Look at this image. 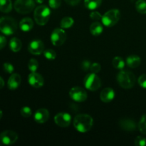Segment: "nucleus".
Wrapping results in <instances>:
<instances>
[{
    "label": "nucleus",
    "instance_id": "nucleus-14",
    "mask_svg": "<svg viewBox=\"0 0 146 146\" xmlns=\"http://www.w3.org/2000/svg\"><path fill=\"white\" fill-rule=\"evenodd\" d=\"M34 118L37 123H44L49 118V112L46 108H39L34 113Z\"/></svg>",
    "mask_w": 146,
    "mask_h": 146
},
{
    "label": "nucleus",
    "instance_id": "nucleus-17",
    "mask_svg": "<svg viewBox=\"0 0 146 146\" xmlns=\"http://www.w3.org/2000/svg\"><path fill=\"white\" fill-rule=\"evenodd\" d=\"M115 98V91L111 88H105L100 94V98L104 103H110Z\"/></svg>",
    "mask_w": 146,
    "mask_h": 146
},
{
    "label": "nucleus",
    "instance_id": "nucleus-13",
    "mask_svg": "<svg viewBox=\"0 0 146 146\" xmlns=\"http://www.w3.org/2000/svg\"><path fill=\"white\" fill-rule=\"evenodd\" d=\"M28 82L34 88H38L44 86V80L41 74L36 72H31L28 76Z\"/></svg>",
    "mask_w": 146,
    "mask_h": 146
},
{
    "label": "nucleus",
    "instance_id": "nucleus-28",
    "mask_svg": "<svg viewBox=\"0 0 146 146\" xmlns=\"http://www.w3.org/2000/svg\"><path fill=\"white\" fill-rule=\"evenodd\" d=\"M28 68L31 72H36L38 68V63L35 58H31L28 63Z\"/></svg>",
    "mask_w": 146,
    "mask_h": 146
},
{
    "label": "nucleus",
    "instance_id": "nucleus-1",
    "mask_svg": "<svg viewBox=\"0 0 146 146\" xmlns=\"http://www.w3.org/2000/svg\"><path fill=\"white\" fill-rule=\"evenodd\" d=\"M74 128L81 133H86L91 131L94 125V120L88 114H79L74 118Z\"/></svg>",
    "mask_w": 146,
    "mask_h": 146
},
{
    "label": "nucleus",
    "instance_id": "nucleus-12",
    "mask_svg": "<svg viewBox=\"0 0 146 146\" xmlns=\"http://www.w3.org/2000/svg\"><path fill=\"white\" fill-rule=\"evenodd\" d=\"M28 50L31 54L38 56L41 55L44 51V44L41 40L36 39L31 41L29 44Z\"/></svg>",
    "mask_w": 146,
    "mask_h": 146
},
{
    "label": "nucleus",
    "instance_id": "nucleus-23",
    "mask_svg": "<svg viewBox=\"0 0 146 146\" xmlns=\"http://www.w3.org/2000/svg\"><path fill=\"white\" fill-rule=\"evenodd\" d=\"M102 3V0H85L84 5L88 9L94 10L98 8Z\"/></svg>",
    "mask_w": 146,
    "mask_h": 146
},
{
    "label": "nucleus",
    "instance_id": "nucleus-6",
    "mask_svg": "<svg viewBox=\"0 0 146 146\" xmlns=\"http://www.w3.org/2000/svg\"><path fill=\"white\" fill-rule=\"evenodd\" d=\"M14 9L19 14H26L31 12L35 7L34 0H17L14 2Z\"/></svg>",
    "mask_w": 146,
    "mask_h": 146
},
{
    "label": "nucleus",
    "instance_id": "nucleus-32",
    "mask_svg": "<svg viewBox=\"0 0 146 146\" xmlns=\"http://www.w3.org/2000/svg\"><path fill=\"white\" fill-rule=\"evenodd\" d=\"M48 4L51 9H58L61 4V0H48Z\"/></svg>",
    "mask_w": 146,
    "mask_h": 146
},
{
    "label": "nucleus",
    "instance_id": "nucleus-9",
    "mask_svg": "<svg viewBox=\"0 0 146 146\" xmlns=\"http://www.w3.org/2000/svg\"><path fill=\"white\" fill-rule=\"evenodd\" d=\"M69 96L71 99L76 102H84L86 101L88 97L85 89L77 86L71 88L69 91Z\"/></svg>",
    "mask_w": 146,
    "mask_h": 146
},
{
    "label": "nucleus",
    "instance_id": "nucleus-5",
    "mask_svg": "<svg viewBox=\"0 0 146 146\" xmlns=\"http://www.w3.org/2000/svg\"><path fill=\"white\" fill-rule=\"evenodd\" d=\"M120 17H121V13L119 10L117 9H112L106 11L102 16L101 21L104 26L107 27H111L118 23L120 19Z\"/></svg>",
    "mask_w": 146,
    "mask_h": 146
},
{
    "label": "nucleus",
    "instance_id": "nucleus-15",
    "mask_svg": "<svg viewBox=\"0 0 146 146\" xmlns=\"http://www.w3.org/2000/svg\"><path fill=\"white\" fill-rule=\"evenodd\" d=\"M119 125L123 131L128 132L135 131L137 128L136 123L133 120L127 118H121L119 121Z\"/></svg>",
    "mask_w": 146,
    "mask_h": 146
},
{
    "label": "nucleus",
    "instance_id": "nucleus-24",
    "mask_svg": "<svg viewBox=\"0 0 146 146\" xmlns=\"http://www.w3.org/2000/svg\"><path fill=\"white\" fill-rule=\"evenodd\" d=\"M74 24V19L70 17H66L61 19V22H60V27L62 29H68L71 28Z\"/></svg>",
    "mask_w": 146,
    "mask_h": 146
},
{
    "label": "nucleus",
    "instance_id": "nucleus-18",
    "mask_svg": "<svg viewBox=\"0 0 146 146\" xmlns=\"http://www.w3.org/2000/svg\"><path fill=\"white\" fill-rule=\"evenodd\" d=\"M19 27L21 31L24 32H28L31 31L34 27V21L29 17H25L20 21Z\"/></svg>",
    "mask_w": 146,
    "mask_h": 146
},
{
    "label": "nucleus",
    "instance_id": "nucleus-36",
    "mask_svg": "<svg viewBox=\"0 0 146 146\" xmlns=\"http://www.w3.org/2000/svg\"><path fill=\"white\" fill-rule=\"evenodd\" d=\"M90 18L91 19L94 21H99V20H101L102 19V15L100 14L98 11H92V12L90 14Z\"/></svg>",
    "mask_w": 146,
    "mask_h": 146
},
{
    "label": "nucleus",
    "instance_id": "nucleus-26",
    "mask_svg": "<svg viewBox=\"0 0 146 146\" xmlns=\"http://www.w3.org/2000/svg\"><path fill=\"white\" fill-rule=\"evenodd\" d=\"M135 9L140 14H146V1L145 0H138L135 3Z\"/></svg>",
    "mask_w": 146,
    "mask_h": 146
},
{
    "label": "nucleus",
    "instance_id": "nucleus-42",
    "mask_svg": "<svg viewBox=\"0 0 146 146\" xmlns=\"http://www.w3.org/2000/svg\"><path fill=\"white\" fill-rule=\"evenodd\" d=\"M2 115H3L2 111H1V110H0V120H1V118H2Z\"/></svg>",
    "mask_w": 146,
    "mask_h": 146
},
{
    "label": "nucleus",
    "instance_id": "nucleus-19",
    "mask_svg": "<svg viewBox=\"0 0 146 146\" xmlns=\"http://www.w3.org/2000/svg\"><path fill=\"white\" fill-rule=\"evenodd\" d=\"M141 63V59L138 56L133 54V55L129 56L126 58V64L128 66H129L131 68H137L140 66Z\"/></svg>",
    "mask_w": 146,
    "mask_h": 146
},
{
    "label": "nucleus",
    "instance_id": "nucleus-37",
    "mask_svg": "<svg viewBox=\"0 0 146 146\" xmlns=\"http://www.w3.org/2000/svg\"><path fill=\"white\" fill-rule=\"evenodd\" d=\"M138 83L140 86L143 88H146V74H143L138 78Z\"/></svg>",
    "mask_w": 146,
    "mask_h": 146
},
{
    "label": "nucleus",
    "instance_id": "nucleus-35",
    "mask_svg": "<svg viewBox=\"0 0 146 146\" xmlns=\"http://www.w3.org/2000/svg\"><path fill=\"white\" fill-rule=\"evenodd\" d=\"M91 62L88 60H84L81 62V68L83 71H87L90 69L91 68Z\"/></svg>",
    "mask_w": 146,
    "mask_h": 146
},
{
    "label": "nucleus",
    "instance_id": "nucleus-39",
    "mask_svg": "<svg viewBox=\"0 0 146 146\" xmlns=\"http://www.w3.org/2000/svg\"><path fill=\"white\" fill-rule=\"evenodd\" d=\"M64 1L71 6H76L79 4L81 0H64Z\"/></svg>",
    "mask_w": 146,
    "mask_h": 146
},
{
    "label": "nucleus",
    "instance_id": "nucleus-3",
    "mask_svg": "<svg viewBox=\"0 0 146 146\" xmlns=\"http://www.w3.org/2000/svg\"><path fill=\"white\" fill-rule=\"evenodd\" d=\"M51 17V10L47 6L40 5L34 9V17L37 24L44 26L48 23Z\"/></svg>",
    "mask_w": 146,
    "mask_h": 146
},
{
    "label": "nucleus",
    "instance_id": "nucleus-29",
    "mask_svg": "<svg viewBox=\"0 0 146 146\" xmlns=\"http://www.w3.org/2000/svg\"><path fill=\"white\" fill-rule=\"evenodd\" d=\"M44 57L46 58H47L48 60H54L56 58V53L55 51H54L53 49H48L44 50Z\"/></svg>",
    "mask_w": 146,
    "mask_h": 146
},
{
    "label": "nucleus",
    "instance_id": "nucleus-40",
    "mask_svg": "<svg viewBox=\"0 0 146 146\" xmlns=\"http://www.w3.org/2000/svg\"><path fill=\"white\" fill-rule=\"evenodd\" d=\"M4 86V81L1 76H0V89Z\"/></svg>",
    "mask_w": 146,
    "mask_h": 146
},
{
    "label": "nucleus",
    "instance_id": "nucleus-41",
    "mask_svg": "<svg viewBox=\"0 0 146 146\" xmlns=\"http://www.w3.org/2000/svg\"><path fill=\"white\" fill-rule=\"evenodd\" d=\"M36 2L38 3V4H42L44 2V0H35Z\"/></svg>",
    "mask_w": 146,
    "mask_h": 146
},
{
    "label": "nucleus",
    "instance_id": "nucleus-10",
    "mask_svg": "<svg viewBox=\"0 0 146 146\" xmlns=\"http://www.w3.org/2000/svg\"><path fill=\"white\" fill-rule=\"evenodd\" d=\"M18 140V135L17 133L12 131H4L0 134V141L6 145H12Z\"/></svg>",
    "mask_w": 146,
    "mask_h": 146
},
{
    "label": "nucleus",
    "instance_id": "nucleus-2",
    "mask_svg": "<svg viewBox=\"0 0 146 146\" xmlns=\"http://www.w3.org/2000/svg\"><path fill=\"white\" fill-rule=\"evenodd\" d=\"M117 81L121 87L125 89H130L135 86L136 77L130 71L123 70L117 75Z\"/></svg>",
    "mask_w": 146,
    "mask_h": 146
},
{
    "label": "nucleus",
    "instance_id": "nucleus-31",
    "mask_svg": "<svg viewBox=\"0 0 146 146\" xmlns=\"http://www.w3.org/2000/svg\"><path fill=\"white\" fill-rule=\"evenodd\" d=\"M3 68H4V71H5L6 73H7V74H12L14 71V66L11 64H10V63H4V64H3Z\"/></svg>",
    "mask_w": 146,
    "mask_h": 146
},
{
    "label": "nucleus",
    "instance_id": "nucleus-27",
    "mask_svg": "<svg viewBox=\"0 0 146 146\" xmlns=\"http://www.w3.org/2000/svg\"><path fill=\"white\" fill-rule=\"evenodd\" d=\"M138 127L141 133L146 135V114L142 115L138 124Z\"/></svg>",
    "mask_w": 146,
    "mask_h": 146
},
{
    "label": "nucleus",
    "instance_id": "nucleus-20",
    "mask_svg": "<svg viewBox=\"0 0 146 146\" xmlns=\"http://www.w3.org/2000/svg\"><path fill=\"white\" fill-rule=\"evenodd\" d=\"M90 32L91 34L94 36H98L100 34H102L103 31H104V28L101 23L98 21H94V23L91 24L90 26Z\"/></svg>",
    "mask_w": 146,
    "mask_h": 146
},
{
    "label": "nucleus",
    "instance_id": "nucleus-21",
    "mask_svg": "<svg viewBox=\"0 0 146 146\" xmlns=\"http://www.w3.org/2000/svg\"><path fill=\"white\" fill-rule=\"evenodd\" d=\"M21 47H22V43H21V40L19 39L18 38H11L9 41V48L14 52H18L21 50Z\"/></svg>",
    "mask_w": 146,
    "mask_h": 146
},
{
    "label": "nucleus",
    "instance_id": "nucleus-7",
    "mask_svg": "<svg viewBox=\"0 0 146 146\" xmlns=\"http://www.w3.org/2000/svg\"><path fill=\"white\" fill-rule=\"evenodd\" d=\"M84 83L86 88L92 91H97L101 86V81L100 78L96 74L92 72L86 76Z\"/></svg>",
    "mask_w": 146,
    "mask_h": 146
},
{
    "label": "nucleus",
    "instance_id": "nucleus-11",
    "mask_svg": "<svg viewBox=\"0 0 146 146\" xmlns=\"http://www.w3.org/2000/svg\"><path fill=\"white\" fill-rule=\"evenodd\" d=\"M54 122L57 125L63 128L69 126L71 123V116L70 114L65 112H61L57 113L54 116Z\"/></svg>",
    "mask_w": 146,
    "mask_h": 146
},
{
    "label": "nucleus",
    "instance_id": "nucleus-16",
    "mask_svg": "<svg viewBox=\"0 0 146 146\" xmlns=\"http://www.w3.org/2000/svg\"><path fill=\"white\" fill-rule=\"evenodd\" d=\"M21 82V76L18 74H12L9 77L7 82V86L9 89L14 91L19 88Z\"/></svg>",
    "mask_w": 146,
    "mask_h": 146
},
{
    "label": "nucleus",
    "instance_id": "nucleus-25",
    "mask_svg": "<svg viewBox=\"0 0 146 146\" xmlns=\"http://www.w3.org/2000/svg\"><path fill=\"white\" fill-rule=\"evenodd\" d=\"M112 64L114 68H117V69H123L125 67V61L120 56H115V58L113 59Z\"/></svg>",
    "mask_w": 146,
    "mask_h": 146
},
{
    "label": "nucleus",
    "instance_id": "nucleus-38",
    "mask_svg": "<svg viewBox=\"0 0 146 146\" xmlns=\"http://www.w3.org/2000/svg\"><path fill=\"white\" fill-rule=\"evenodd\" d=\"M7 38H5L3 36L0 35V50H1L2 48H4V47L7 45Z\"/></svg>",
    "mask_w": 146,
    "mask_h": 146
},
{
    "label": "nucleus",
    "instance_id": "nucleus-8",
    "mask_svg": "<svg viewBox=\"0 0 146 146\" xmlns=\"http://www.w3.org/2000/svg\"><path fill=\"white\" fill-rule=\"evenodd\" d=\"M66 33L64 29H55L51 34V43L55 46H60L64 44L66 40Z\"/></svg>",
    "mask_w": 146,
    "mask_h": 146
},
{
    "label": "nucleus",
    "instance_id": "nucleus-4",
    "mask_svg": "<svg viewBox=\"0 0 146 146\" xmlns=\"http://www.w3.org/2000/svg\"><path fill=\"white\" fill-rule=\"evenodd\" d=\"M17 30V23L14 18L3 17L0 18V31L5 35H12Z\"/></svg>",
    "mask_w": 146,
    "mask_h": 146
},
{
    "label": "nucleus",
    "instance_id": "nucleus-33",
    "mask_svg": "<svg viewBox=\"0 0 146 146\" xmlns=\"http://www.w3.org/2000/svg\"><path fill=\"white\" fill-rule=\"evenodd\" d=\"M135 145L137 146H145L146 145V139L144 137L139 136L137 137L135 140Z\"/></svg>",
    "mask_w": 146,
    "mask_h": 146
},
{
    "label": "nucleus",
    "instance_id": "nucleus-22",
    "mask_svg": "<svg viewBox=\"0 0 146 146\" xmlns=\"http://www.w3.org/2000/svg\"><path fill=\"white\" fill-rule=\"evenodd\" d=\"M12 9V3L11 0H0V11L9 13Z\"/></svg>",
    "mask_w": 146,
    "mask_h": 146
},
{
    "label": "nucleus",
    "instance_id": "nucleus-30",
    "mask_svg": "<svg viewBox=\"0 0 146 146\" xmlns=\"http://www.w3.org/2000/svg\"><path fill=\"white\" fill-rule=\"evenodd\" d=\"M20 113L24 118H29L32 115V111L29 106H24L20 110Z\"/></svg>",
    "mask_w": 146,
    "mask_h": 146
},
{
    "label": "nucleus",
    "instance_id": "nucleus-34",
    "mask_svg": "<svg viewBox=\"0 0 146 146\" xmlns=\"http://www.w3.org/2000/svg\"><path fill=\"white\" fill-rule=\"evenodd\" d=\"M90 70H91V71L92 73L98 74V73L101 70V64H98V63H93V64H91Z\"/></svg>",
    "mask_w": 146,
    "mask_h": 146
}]
</instances>
